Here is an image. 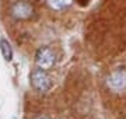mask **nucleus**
I'll list each match as a JSON object with an SVG mask.
<instances>
[{"mask_svg": "<svg viewBox=\"0 0 126 119\" xmlns=\"http://www.w3.org/2000/svg\"><path fill=\"white\" fill-rule=\"evenodd\" d=\"M36 119H50L49 116H46V115H41V116H38Z\"/></svg>", "mask_w": 126, "mask_h": 119, "instance_id": "6e6552de", "label": "nucleus"}, {"mask_svg": "<svg viewBox=\"0 0 126 119\" xmlns=\"http://www.w3.org/2000/svg\"><path fill=\"white\" fill-rule=\"evenodd\" d=\"M0 50H1V55L4 58L7 62L13 59V49H11V45H10V42L4 38H1L0 39Z\"/></svg>", "mask_w": 126, "mask_h": 119, "instance_id": "39448f33", "label": "nucleus"}, {"mask_svg": "<svg viewBox=\"0 0 126 119\" xmlns=\"http://www.w3.org/2000/svg\"><path fill=\"white\" fill-rule=\"evenodd\" d=\"M76 1H77V4H80L81 7H84V6H87L90 3L91 0H76Z\"/></svg>", "mask_w": 126, "mask_h": 119, "instance_id": "0eeeda50", "label": "nucleus"}, {"mask_svg": "<svg viewBox=\"0 0 126 119\" xmlns=\"http://www.w3.org/2000/svg\"><path fill=\"white\" fill-rule=\"evenodd\" d=\"M105 84L109 91L123 92L126 90V67H116L112 70L105 80Z\"/></svg>", "mask_w": 126, "mask_h": 119, "instance_id": "7ed1b4c3", "label": "nucleus"}, {"mask_svg": "<svg viewBox=\"0 0 126 119\" xmlns=\"http://www.w3.org/2000/svg\"><path fill=\"white\" fill-rule=\"evenodd\" d=\"M73 0H48V3L50 4V7H53L56 10H63L69 7L70 3H72Z\"/></svg>", "mask_w": 126, "mask_h": 119, "instance_id": "423d86ee", "label": "nucleus"}, {"mask_svg": "<svg viewBox=\"0 0 126 119\" xmlns=\"http://www.w3.org/2000/svg\"><path fill=\"white\" fill-rule=\"evenodd\" d=\"M10 15L17 21H27L35 15L34 6L27 0H18L10 6Z\"/></svg>", "mask_w": 126, "mask_h": 119, "instance_id": "f03ea898", "label": "nucleus"}, {"mask_svg": "<svg viewBox=\"0 0 126 119\" xmlns=\"http://www.w3.org/2000/svg\"><path fill=\"white\" fill-rule=\"evenodd\" d=\"M56 63V53L50 46H42L35 53V64L36 67L44 70L52 69Z\"/></svg>", "mask_w": 126, "mask_h": 119, "instance_id": "20e7f679", "label": "nucleus"}, {"mask_svg": "<svg viewBox=\"0 0 126 119\" xmlns=\"http://www.w3.org/2000/svg\"><path fill=\"white\" fill-rule=\"evenodd\" d=\"M30 83H31L32 88L38 92H48L53 86L52 77L46 73V70L36 67L31 72L30 74Z\"/></svg>", "mask_w": 126, "mask_h": 119, "instance_id": "f257e3e1", "label": "nucleus"}]
</instances>
